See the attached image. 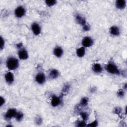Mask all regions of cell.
<instances>
[{
    "label": "cell",
    "mask_w": 127,
    "mask_h": 127,
    "mask_svg": "<svg viewBox=\"0 0 127 127\" xmlns=\"http://www.w3.org/2000/svg\"><path fill=\"white\" fill-rule=\"evenodd\" d=\"M104 69L111 75L120 76L122 74V71L120 70L117 64L113 60H109L104 65Z\"/></svg>",
    "instance_id": "cell-1"
},
{
    "label": "cell",
    "mask_w": 127,
    "mask_h": 127,
    "mask_svg": "<svg viewBox=\"0 0 127 127\" xmlns=\"http://www.w3.org/2000/svg\"><path fill=\"white\" fill-rule=\"evenodd\" d=\"M6 68L10 71H13L18 69L19 67V60L14 56H9L7 57L5 62Z\"/></svg>",
    "instance_id": "cell-2"
},
{
    "label": "cell",
    "mask_w": 127,
    "mask_h": 127,
    "mask_svg": "<svg viewBox=\"0 0 127 127\" xmlns=\"http://www.w3.org/2000/svg\"><path fill=\"white\" fill-rule=\"evenodd\" d=\"M17 49V58L19 60L26 61L29 58V53L27 50L23 46L22 43L19 42L16 45Z\"/></svg>",
    "instance_id": "cell-3"
},
{
    "label": "cell",
    "mask_w": 127,
    "mask_h": 127,
    "mask_svg": "<svg viewBox=\"0 0 127 127\" xmlns=\"http://www.w3.org/2000/svg\"><path fill=\"white\" fill-rule=\"evenodd\" d=\"M64 96L61 94L59 95L53 94L51 96L50 100V104L51 106L54 108H56L61 106L63 104Z\"/></svg>",
    "instance_id": "cell-4"
},
{
    "label": "cell",
    "mask_w": 127,
    "mask_h": 127,
    "mask_svg": "<svg viewBox=\"0 0 127 127\" xmlns=\"http://www.w3.org/2000/svg\"><path fill=\"white\" fill-rule=\"evenodd\" d=\"M48 79L47 75L42 71H39L36 73L34 77V80L35 82L40 85H44Z\"/></svg>",
    "instance_id": "cell-5"
},
{
    "label": "cell",
    "mask_w": 127,
    "mask_h": 127,
    "mask_svg": "<svg viewBox=\"0 0 127 127\" xmlns=\"http://www.w3.org/2000/svg\"><path fill=\"white\" fill-rule=\"evenodd\" d=\"M26 8L23 5H19L14 10V16L18 19L24 17L26 14Z\"/></svg>",
    "instance_id": "cell-6"
},
{
    "label": "cell",
    "mask_w": 127,
    "mask_h": 127,
    "mask_svg": "<svg viewBox=\"0 0 127 127\" xmlns=\"http://www.w3.org/2000/svg\"><path fill=\"white\" fill-rule=\"evenodd\" d=\"M17 111L18 110L14 108H10L8 109L4 114V119L7 122H9L12 119H14Z\"/></svg>",
    "instance_id": "cell-7"
},
{
    "label": "cell",
    "mask_w": 127,
    "mask_h": 127,
    "mask_svg": "<svg viewBox=\"0 0 127 127\" xmlns=\"http://www.w3.org/2000/svg\"><path fill=\"white\" fill-rule=\"evenodd\" d=\"M94 44V39L89 36H85L81 40V46L84 47V48H88L91 47Z\"/></svg>",
    "instance_id": "cell-8"
},
{
    "label": "cell",
    "mask_w": 127,
    "mask_h": 127,
    "mask_svg": "<svg viewBox=\"0 0 127 127\" xmlns=\"http://www.w3.org/2000/svg\"><path fill=\"white\" fill-rule=\"evenodd\" d=\"M30 29L33 34L35 36L40 35L42 32V27L40 24L36 22H33L30 25Z\"/></svg>",
    "instance_id": "cell-9"
},
{
    "label": "cell",
    "mask_w": 127,
    "mask_h": 127,
    "mask_svg": "<svg viewBox=\"0 0 127 127\" xmlns=\"http://www.w3.org/2000/svg\"><path fill=\"white\" fill-rule=\"evenodd\" d=\"M4 79L7 84L11 85L13 84L15 81V77L13 73L11 71H8L4 74Z\"/></svg>",
    "instance_id": "cell-10"
},
{
    "label": "cell",
    "mask_w": 127,
    "mask_h": 127,
    "mask_svg": "<svg viewBox=\"0 0 127 127\" xmlns=\"http://www.w3.org/2000/svg\"><path fill=\"white\" fill-rule=\"evenodd\" d=\"M60 76V71L56 68H51L49 70L48 75H47V78L50 80H55L58 78Z\"/></svg>",
    "instance_id": "cell-11"
},
{
    "label": "cell",
    "mask_w": 127,
    "mask_h": 127,
    "mask_svg": "<svg viewBox=\"0 0 127 127\" xmlns=\"http://www.w3.org/2000/svg\"><path fill=\"white\" fill-rule=\"evenodd\" d=\"M109 32L111 36L118 37L121 35V30L119 26L116 25H113L109 28Z\"/></svg>",
    "instance_id": "cell-12"
},
{
    "label": "cell",
    "mask_w": 127,
    "mask_h": 127,
    "mask_svg": "<svg viewBox=\"0 0 127 127\" xmlns=\"http://www.w3.org/2000/svg\"><path fill=\"white\" fill-rule=\"evenodd\" d=\"M74 19L76 22L78 24L80 25L81 27L88 23L85 17L80 13H75L74 15Z\"/></svg>",
    "instance_id": "cell-13"
},
{
    "label": "cell",
    "mask_w": 127,
    "mask_h": 127,
    "mask_svg": "<svg viewBox=\"0 0 127 127\" xmlns=\"http://www.w3.org/2000/svg\"><path fill=\"white\" fill-rule=\"evenodd\" d=\"M92 71L95 74H101L103 72L104 69V66L99 63H95L93 64L91 66Z\"/></svg>",
    "instance_id": "cell-14"
},
{
    "label": "cell",
    "mask_w": 127,
    "mask_h": 127,
    "mask_svg": "<svg viewBox=\"0 0 127 127\" xmlns=\"http://www.w3.org/2000/svg\"><path fill=\"white\" fill-rule=\"evenodd\" d=\"M53 55L57 58H61L64 54V50L63 48L59 45L56 46L53 50Z\"/></svg>",
    "instance_id": "cell-15"
},
{
    "label": "cell",
    "mask_w": 127,
    "mask_h": 127,
    "mask_svg": "<svg viewBox=\"0 0 127 127\" xmlns=\"http://www.w3.org/2000/svg\"><path fill=\"white\" fill-rule=\"evenodd\" d=\"M115 7L119 10H124L127 7L126 0H117L115 1Z\"/></svg>",
    "instance_id": "cell-16"
},
{
    "label": "cell",
    "mask_w": 127,
    "mask_h": 127,
    "mask_svg": "<svg viewBox=\"0 0 127 127\" xmlns=\"http://www.w3.org/2000/svg\"><path fill=\"white\" fill-rule=\"evenodd\" d=\"M76 56L79 58L84 57L86 54V48L83 46H81L76 49L75 51Z\"/></svg>",
    "instance_id": "cell-17"
},
{
    "label": "cell",
    "mask_w": 127,
    "mask_h": 127,
    "mask_svg": "<svg viewBox=\"0 0 127 127\" xmlns=\"http://www.w3.org/2000/svg\"><path fill=\"white\" fill-rule=\"evenodd\" d=\"M89 102V97L87 96H83L80 99L79 105L81 107L84 108L87 107L88 105Z\"/></svg>",
    "instance_id": "cell-18"
},
{
    "label": "cell",
    "mask_w": 127,
    "mask_h": 127,
    "mask_svg": "<svg viewBox=\"0 0 127 127\" xmlns=\"http://www.w3.org/2000/svg\"><path fill=\"white\" fill-rule=\"evenodd\" d=\"M70 89V84H69L68 83H65L62 88L61 94L62 95H63V96L66 95L68 94V93L69 92Z\"/></svg>",
    "instance_id": "cell-19"
},
{
    "label": "cell",
    "mask_w": 127,
    "mask_h": 127,
    "mask_svg": "<svg viewBox=\"0 0 127 127\" xmlns=\"http://www.w3.org/2000/svg\"><path fill=\"white\" fill-rule=\"evenodd\" d=\"M24 113L20 111H17V113L14 118L15 120L17 122H21L24 119Z\"/></svg>",
    "instance_id": "cell-20"
},
{
    "label": "cell",
    "mask_w": 127,
    "mask_h": 127,
    "mask_svg": "<svg viewBox=\"0 0 127 127\" xmlns=\"http://www.w3.org/2000/svg\"><path fill=\"white\" fill-rule=\"evenodd\" d=\"M79 115L80 116L81 120L86 122L87 121L89 117V113L86 111H80L79 112Z\"/></svg>",
    "instance_id": "cell-21"
},
{
    "label": "cell",
    "mask_w": 127,
    "mask_h": 127,
    "mask_svg": "<svg viewBox=\"0 0 127 127\" xmlns=\"http://www.w3.org/2000/svg\"><path fill=\"white\" fill-rule=\"evenodd\" d=\"M126 91L124 90L123 88L119 89L116 92L117 96L120 99L124 98V97L126 96Z\"/></svg>",
    "instance_id": "cell-22"
},
{
    "label": "cell",
    "mask_w": 127,
    "mask_h": 127,
    "mask_svg": "<svg viewBox=\"0 0 127 127\" xmlns=\"http://www.w3.org/2000/svg\"><path fill=\"white\" fill-rule=\"evenodd\" d=\"M34 121L35 124L37 126H41L43 123V119L40 115H36Z\"/></svg>",
    "instance_id": "cell-23"
},
{
    "label": "cell",
    "mask_w": 127,
    "mask_h": 127,
    "mask_svg": "<svg viewBox=\"0 0 127 127\" xmlns=\"http://www.w3.org/2000/svg\"><path fill=\"white\" fill-rule=\"evenodd\" d=\"M87 122L82 120H77L75 122V126L77 127H85L87 126Z\"/></svg>",
    "instance_id": "cell-24"
},
{
    "label": "cell",
    "mask_w": 127,
    "mask_h": 127,
    "mask_svg": "<svg viewBox=\"0 0 127 127\" xmlns=\"http://www.w3.org/2000/svg\"><path fill=\"white\" fill-rule=\"evenodd\" d=\"M45 3L48 7H51L56 5L57 1L56 0H46L45 1Z\"/></svg>",
    "instance_id": "cell-25"
},
{
    "label": "cell",
    "mask_w": 127,
    "mask_h": 127,
    "mask_svg": "<svg viewBox=\"0 0 127 127\" xmlns=\"http://www.w3.org/2000/svg\"><path fill=\"white\" fill-rule=\"evenodd\" d=\"M123 111H124V110L121 107L117 106V107H115L114 108V109L113 110V112L115 114H116L117 115H120L122 113Z\"/></svg>",
    "instance_id": "cell-26"
},
{
    "label": "cell",
    "mask_w": 127,
    "mask_h": 127,
    "mask_svg": "<svg viewBox=\"0 0 127 127\" xmlns=\"http://www.w3.org/2000/svg\"><path fill=\"white\" fill-rule=\"evenodd\" d=\"M99 125V122L97 119H95L94 121L87 124V126L88 127H96Z\"/></svg>",
    "instance_id": "cell-27"
},
{
    "label": "cell",
    "mask_w": 127,
    "mask_h": 127,
    "mask_svg": "<svg viewBox=\"0 0 127 127\" xmlns=\"http://www.w3.org/2000/svg\"><path fill=\"white\" fill-rule=\"evenodd\" d=\"M5 41L4 38L2 37V35L0 36V51H1L3 50L5 47Z\"/></svg>",
    "instance_id": "cell-28"
},
{
    "label": "cell",
    "mask_w": 127,
    "mask_h": 127,
    "mask_svg": "<svg viewBox=\"0 0 127 127\" xmlns=\"http://www.w3.org/2000/svg\"><path fill=\"white\" fill-rule=\"evenodd\" d=\"M82 29L84 32H88L90 30L91 27H90V25L88 23H87L86 25H85L84 26H83V27H82Z\"/></svg>",
    "instance_id": "cell-29"
},
{
    "label": "cell",
    "mask_w": 127,
    "mask_h": 127,
    "mask_svg": "<svg viewBox=\"0 0 127 127\" xmlns=\"http://www.w3.org/2000/svg\"><path fill=\"white\" fill-rule=\"evenodd\" d=\"M0 107L1 108L3 105H4V104H5V102H6V100H5V99L2 97V96H0Z\"/></svg>",
    "instance_id": "cell-30"
},
{
    "label": "cell",
    "mask_w": 127,
    "mask_h": 127,
    "mask_svg": "<svg viewBox=\"0 0 127 127\" xmlns=\"http://www.w3.org/2000/svg\"><path fill=\"white\" fill-rule=\"evenodd\" d=\"M127 83H125L123 84V88L124 90H125L126 91L127 90Z\"/></svg>",
    "instance_id": "cell-31"
},
{
    "label": "cell",
    "mask_w": 127,
    "mask_h": 127,
    "mask_svg": "<svg viewBox=\"0 0 127 127\" xmlns=\"http://www.w3.org/2000/svg\"><path fill=\"white\" fill-rule=\"evenodd\" d=\"M5 127H13V125H10V124H7Z\"/></svg>",
    "instance_id": "cell-32"
}]
</instances>
